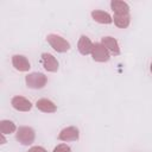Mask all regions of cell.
<instances>
[{
  "label": "cell",
  "instance_id": "cell-1",
  "mask_svg": "<svg viewBox=\"0 0 152 152\" xmlns=\"http://www.w3.org/2000/svg\"><path fill=\"white\" fill-rule=\"evenodd\" d=\"M34 138H36V133H34V131H33L32 127H28V126H20V127L17 129L15 139H17V141H19L21 145H25V146L31 145V144L34 141Z\"/></svg>",
  "mask_w": 152,
  "mask_h": 152
},
{
  "label": "cell",
  "instance_id": "cell-2",
  "mask_svg": "<svg viewBox=\"0 0 152 152\" xmlns=\"http://www.w3.org/2000/svg\"><path fill=\"white\" fill-rule=\"evenodd\" d=\"M46 40L51 45V48L57 52L63 53V52L69 51V49H70V43L66 39H64L63 37L58 36V34H53V33L48 34Z\"/></svg>",
  "mask_w": 152,
  "mask_h": 152
},
{
  "label": "cell",
  "instance_id": "cell-3",
  "mask_svg": "<svg viewBox=\"0 0 152 152\" xmlns=\"http://www.w3.org/2000/svg\"><path fill=\"white\" fill-rule=\"evenodd\" d=\"M26 86L31 89H42L48 83V78L43 72H31L25 77Z\"/></svg>",
  "mask_w": 152,
  "mask_h": 152
},
{
  "label": "cell",
  "instance_id": "cell-4",
  "mask_svg": "<svg viewBox=\"0 0 152 152\" xmlns=\"http://www.w3.org/2000/svg\"><path fill=\"white\" fill-rule=\"evenodd\" d=\"M91 57H93V59L95 62L104 63V62L109 61L110 53L101 43H95L94 48H93V51H91Z\"/></svg>",
  "mask_w": 152,
  "mask_h": 152
},
{
  "label": "cell",
  "instance_id": "cell-5",
  "mask_svg": "<svg viewBox=\"0 0 152 152\" xmlns=\"http://www.w3.org/2000/svg\"><path fill=\"white\" fill-rule=\"evenodd\" d=\"M40 63L44 66V69L49 72H56L58 70V62L55 58L53 55L49 53V52H43L42 53V58H40Z\"/></svg>",
  "mask_w": 152,
  "mask_h": 152
},
{
  "label": "cell",
  "instance_id": "cell-6",
  "mask_svg": "<svg viewBox=\"0 0 152 152\" xmlns=\"http://www.w3.org/2000/svg\"><path fill=\"white\" fill-rule=\"evenodd\" d=\"M78 138H80V131L75 126L65 127L58 134V139L62 141H76L78 140Z\"/></svg>",
  "mask_w": 152,
  "mask_h": 152
},
{
  "label": "cell",
  "instance_id": "cell-7",
  "mask_svg": "<svg viewBox=\"0 0 152 152\" xmlns=\"http://www.w3.org/2000/svg\"><path fill=\"white\" fill-rule=\"evenodd\" d=\"M11 104H12V107H13L15 110H18V112H28V110H31V108H32L31 101L27 100V99L24 97V96H20V95H17V96L12 97Z\"/></svg>",
  "mask_w": 152,
  "mask_h": 152
},
{
  "label": "cell",
  "instance_id": "cell-8",
  "mask_svg": "<svg viewBox=\"0 0 152 152\" xmlns=\"http://www.w3.org/2000/svg\"><path fill=\"white\" fill-rule=\"evenodd\" d=\"M12 65L14 66L15 70L21 71V72L28 71L31 68L28 59L23 55H13L12 56Z\"/></svg>",
  "mask_w": 152,
  "mask_h": 152
},
{
  "label": "cell",
  "instance_id": "cell-9",
  "mask_svg": "<svg viewBox=\"0 0 152 152\" xmlns=\"http://www.w3.org/2000/svg\"><path fill=\"white\" fill-rule=\"evenodd\" d=\"M93 48H94V44L93 42L84 34H82L78 39V43H77V49L80 51L81 55L86 56V55H91V51H93Z\"/></svg>",
  "mask_w": 152,
  "mask_h": 152
},
{
  "label": "cell",
  "instance_id": "cell-10",
  "mask_svg": "<svg viewBox=\"0 0 152 152\" xmlns=\"http://www.w3.org/2000/svg\"><path fill=\"white\" fill-rule=\"evenodd\" d=\"M101 44L109 51L110 55H113V56L120 55L119 43H118V40L115 38H113V37H103L101 39Z\"/></svg>",
  "mask_w": 152,
  "mask_h": 152
},
{
  "label": "cell",
  "instance_id": "cell-11",
  "mask_svg": "<svg viewBox=\"0 0 152 152\" xmlns=\"http://www.w3.org/2000/svg\"><path fill=\"white\" fill-rule=\"evenodd\" d=\"M110 8L113 10L114 14L118 15H126L129 14V6L127 2L121 1V0H113L110 2Z\"/></svg>",
  "mask_w": 152,
  "mask_h": 152
},
{
  "label": "cell",
  "instance_id": "cell-12",
  "mask_svg": "<svg viewBox=\"0 0 152 152\" xmlns=\"http://www.w3.org/2000/svg\"><path fill=\"white\" fill-rule=\"evenodd\" d=\"M36 107L43 113H55L57 110V106L49 99H39V100H37Z\"/></svg>",
  "mask_w": 152,
  "mask_h": 152
},
{
  "label": "cell",
  "instance_id": "cell-13",
  "mask_svg": "<svg viewBox=\"0 0 152 152\" xmlns=\"http://www.w3.org/2000/svg\"><path fill=\"white\" fill-rule=\"evenodd\" d=\"M91 18L99 23V24H104V25H108L113 21V18L110 17L109 13L104 12V11H100V10H95L91 12Z\"/></svg>",
  "mask_w": 152,
  "mask_h": 152
},
{
  "label": "cell",
  "instance_id": "cell-14",
  "mask_svg": "<svg viewBox=\"0 0 152 152\" xmlns=\"http://www.w3.org/2000/svg\"><path fill=\"white\" fill-rule=\"evenodd\" d=\"M17 126L13 121L11 120H1L0 121V132L1 134H11V133H14L17 132Z\"/></svg>",
  "mask_w": 152,
  "mask_h": 152
},
{
  "label": "cell",
  "instance_id": "cell-15",
  "mask_svg": "<svg viewBox=\"0 0 152 152\" xmlns=\"http://www.w3.org/2000/svg\"><path fill=\"white\" fill-rule=\"evenodd\" d=\"M113 21L114 24L120 27V28H126L128 27L129 23H131V18H129V14H126V15H118V14H114L113 17Z\"/></svg>",
  "mask_w": 152,
  "mask_h": 152
},
{
  "label": "cell",
  "instance_id": "cell-16",
  "mask_svg": "<svg viewBox=\"0 0 152 152\" xmlns=\"http://www.w3.org/2000/svg\"><path fill=\"white\" fill-rule=\"evenodd\" d=\"M53 152H71V148L66 144H59L53 148Z\"/></svg>",
  "mask_w": 152,
  "mask_h": 152
},
{
  "label": "cell",
  "instance_id": "cell-17",
  "mask_svg": "<svg viewBox=\"0 0 152 152\" xmlns=\"http://www.w3.org/2000/svg\"><path fill=\"white\" fill-rule=\"evenodd\" d=\"M27 152H46V150L42 146H32L31 148H28Z\"/></svg>",
  "mask_w": 152,
  "mask_h": 152
},
{
  "label": "cell",
  "instance_id": "cell-18",
  "mask_svg": "<svg viewBox=\"0 0 152 152\" xmlns=\"http://www.w3.org/2000/svg\"><path fill=\"white\" fill-rule=\"evenodd\" d=\"M150 70H151V72H152V63H151V65H150Z\"/></svg>",
  "mask_w": 152,
  "mask_h": 152
}]
</instances>
